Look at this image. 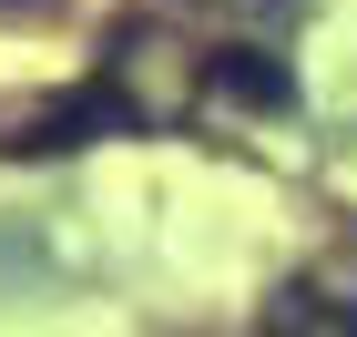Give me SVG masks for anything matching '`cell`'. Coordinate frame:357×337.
<instances>
[{"label":"cell","mask_w":357,"mask_h":337,"mask_svg":"<svg viewBox=\"0 0 357 337\" xmlns=\"http://www.w3.org/2000/svg\"><path fill=\"white\" fill-rule=\"evenodd\" d=\"M204 92L235 103V112H286V103H296V72H286V52L225 41V52H204Z\"/></svg>","instance_id":"obj_2"},{"label":"cell","mask_w":357,"mask_h":337,"mask_svg":"<svg viewBox=\"0 0 357 337\" xmlns=\"http://www.w3.org/2000/svg\"><path fill=\"white\" fill-rule=\"evenodd\" d=\"M255 337H357V297L327 276H286L255 317Z\"/></svg>","instance_id":"obj_3"},{"label":"cell","mask_w":357,"mask_h":337,"mask_svg":"<svg viewBox=\"0 0 357 337\" xmlns=\"http://www.w3.org/2000/svg\"><path fill=\"white\" fill-rule=\"evenodd\" d=\"M123 133H143V103L123 82H72V92H52L41 112H21L10 133H0V164H52V153H82V143H123Z\"/></svg>","instance_id":"obj_1"},{"label":"cell","mask_w":357,"mask_h":337,"mask_svg":"<svg viewBox=\"0 0 357 337\" xmlns=\"http://www.w3.org/2000/svg\"><path fill=\"white\" fill-rule=\"evenodd\" d=\"M0 10H41V0H0Z\"/></svg>","instance_id":"obj_5"},{"label":"cell","mask_w":357,"mask_h":337,"mask_svg":"<svg viewBox=\"0 0 357 337\" xmlns=\"http://www.w3.org/2000/svg\"><path fill=\"white\" fill-rule=\"evenodd\" d=\"M204 10H235V21H275V31H286L306 0H204Z\"/></svg>","instance_id":"obj_4"}]
</instances>
